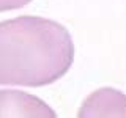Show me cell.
I'll list each match as a JSON object with an SVG mask.
<instances>
[{
	"label": "cell",
	"mask_w": 126,
	"mask_h": 118,
	"mask_svg": "<svg viewBox=\"0 0 126 118\" xmlns=\"http://www.w3.org/2000/svg\"><path fill=\"white\" fill-rule=\"evenodd\" d=\"M0 118H58L38 96L21 90L0 91Z\"/></svg>",
	"instance_id": "cell-2"
},
{
	"label": "cell",
	"mask_w": 126,
	"mask_h": 118,
	"mask_svg": "<svg viewBox=\"0 0 126 118\" xmlns=\"http://www.w3.org/2000/svg\"><path fill=\"white\" fill-rule=\"evenodd\" d=\"M74 61V43L58 22L19 16L0 24V84L44 87L63 77Z\"/></svg>",
	"instance_id": "cell-1"
},
{
	"label": "cell",
	"mask_w": 126,
	"mask_h": 118,
	"mask_svg": "<svg viewBox=\"0 0 126 118\" xmlns=\"http://www.w3.org/2000/svg\"><path fill=\"white\" fill-rule=\"evenodd\" d=\"M77 118H126V94L115 88H99L79 109Z\"/></svg>",
	"instance_id": "cell-3"
},
{
	"label": "cell",
	"mask_w": 126,
	"mask_h": 118,
	"mask_svg": "<svg viewBox=\"0 0 126 118\" xmlns=\"http://www.w3.org/2000/svg\"><path fill=\"white\" fill-rule=\"evenodd\" d=\"M32 0H0V10L6 11V10H14V8H21L27 3H30Z\"/></svg>",
	"instance_id": "cell-4"
}]
</instances>
